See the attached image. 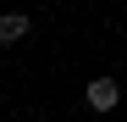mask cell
Masks as SVG:
<instances>
[{"label": "cell", "mask_w": 127, "mask_h": 122, "mask_svg": "<svg viewBox=\"0 0 127 122\" xmlns=\"http://www.w3.org/2000/svg\"><path fill=\"white\" fill-rule=\"evenodd\" d=\"M83 100H89V111H116L122 106V83H116V78H89Z\"/></svg>", "instance_id": "obj_1"}, {"label": "cell", "mask_w": 127, "mask_h": 122, "mask_svg": "<svg viewBox=\"0 0 127 122\" xmlns=\"http://www.w3.org/2000/svg\"><path fill=\"white\" fill-rule=\"evenodd\" d=\"M28 17L22 11H0V45H22V39H28Z\"/></svg>", "instance_id": "obj_2"}]
</instances>
